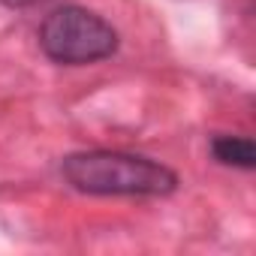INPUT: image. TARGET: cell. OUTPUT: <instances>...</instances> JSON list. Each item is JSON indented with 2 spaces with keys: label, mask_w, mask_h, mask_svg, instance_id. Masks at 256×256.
I'll list each match as a JSON object with an SVG mask.
<instances>
[{
  "label": "cell",
  "mask_w": 256,
  "mask_h": 256,
  "mask_svg": "<svg viewBox=\"0 0 256 256\" xmlns=\"http://www.w3.org/2000/svg\"><path fill=\"white\" fill-rule=\"evenodd\" d=\"M60 175L88 196H169L178 190V175L166 163L126 151L66 154Z\"/></svg>",
  "instance_id": "6da1fadb"
},
{
  "label": "cell",
  "mask_w": 256,
  "mask_h": 256,
  "mask_svg": "<svg viewBox=\"0 0 256 256\" xmlns=\"http://www.w3.org/2000/svg\"><path fill=\"white\" fill-rule=\"evenodd\" d=\"M40 48L60 66H88L118 52V30L84 6H58L40 24Z\"/></svg>",
  "instance_id": "7a4b0ae2"
},
{
  "label": "cell",
  "mask_w": 256,
  "mask_h": 256,
  "mask_svg": "<svg viewBox=\"0 0 256 256\" xmlns=\"http://www.w3.org/2000/svg\"><path fill=\"white\" fill-rule=\"evenodd\" d=\"M211 154L217 163L232 166V169H256V145L250 136H214L211 139Z\"/></svg>",
  "instance_id": "3957f363"
},
{
  "label": "cell",
  "mask_w": 256,
  "mask_h": 256,
  "mask_svg": "<svg viewBox=\"0 0 256 256\" xmlns=\"http://www.w3.org/2000/svg\"><path fill=\"white\" fill-rule=\"evenodd\" d=\"M4 4H10V6H30V4H36V0H4Z\"/></svg>",
  "instance_id": "277c9868"
}]
</instances>
